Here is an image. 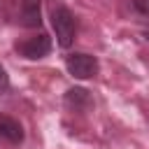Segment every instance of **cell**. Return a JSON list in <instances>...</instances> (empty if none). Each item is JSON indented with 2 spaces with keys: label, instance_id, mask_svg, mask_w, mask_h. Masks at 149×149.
Listing matches in <instances>:
<instances>
[{
  "label": "cell",
  "instance_id": "obj_2",
  "mask_svg": "<svg viewBox=\"0 0 149 149\" xmlns=\"http://www.w3.org/2000/svg\"><path fill=\"white\" fill-rule=\"evenodd\" d=\"M65 70L74 79H91L98 72V58L91 54H70L65 58Z\"/></svg>",
  "mask_w": 149,
  "mask_h": 149
},
{
  "label": "cell",
  "instance_id": "obj_6",
  "mask_svg": "<svg viewBox=\"0 0 149 149\" xmlns=\"http://www.w3.org/2000/svg\"><path fill=\"white\" fill-rule=\"evenodd\" d=\"M0 135H2L5 140H9L12 144L23 142V128H21V123H19L16 119H12V116H0Z\"/></svg>",
  "mask_w": 149,
  "mask_h": 149
},
{
  "label": "cell",
  "instance_id": "obj_9",
  "mask_svg": "<svg viewBox=\"0 0 149 149\" xmlns=\"http://www.w3.org/2000/svg\"><path fill=\"white\" fill-rule=\"evenodd\" d=\"M142 37H144V40L149 42V30H144V33H142Z\"/></svg>",
  "mask_w": 149,
  "mask_h": 149
},
{
  "label": "cell",
  "instance_id": "obj_4",
  "mask_svg": "<svg viewBox=\"0 0 149 149\" xmlns=\"http://www.w3.org/2000/svg\"><path fill=\"white\" fill-rule=\"evenodd\" d=\"M16 21L23 28H40L42 26V0H21Z\"/></svg>",
  "mask_w": 149,
  "mask_h": 149
},
{
  "label": "cell",
  "instance_id": "obj_7",
  "mask_svg": "<svg viewBox=\"0 0 149 149\" xmlns=\"http://www.w3.org/2000/svg\"><path fill=\"white\" fill-rule=\"evenodd\" d=\"M133 9H135L140 16L149 19V0H133Z\"/></svg>",
  "mask_w": 149,
  "mask_h": 149
},
{
  "label": "cell",
  "instance_id": "obj_1",
  "mask_svg": "<svg viewBox=\"0 0 149 149\" xmlns=\"http://www.w3.org/2000/svg\"><path fill=\"white\" fill-rule=\"evenodd\" d=\"M51 26H54V33H56V42L63 49H68L74 42V33H77L74 14L65 5H54V9H51Z\"/></svg>",
  "mask_w": 149,
  "mask_h": 149
},
{
  "label": "cell",
  "instance_id": "obj_3",
  "mask_svg": "<svg viewBox=\"0 0 149 149\" xmlns=\"http://www.w3.org/2000/svg\"><path fill=\"white\" fill-rule=\"evenodd\" d=\"M14 49H16L19 56H23L28 61H37V58H44L51 51V37L47 33H40L35 37H28L23 42H16Z\"/></svg>",
  "mask_w": 149,
  "mask_h": 149
},
{
  "label": "cell",
  "instance_id": "obj_8",
  "mask_svg": "<svg viewBox=\"0 0 149 149\" xmlns=\"http://www.w3.org/2000/svg\"><path fill=\"white\" fill-rule=\"evenodd\" d=\"M9 91V77L5 72V68L0 65V93H7Z\"/></svg>",
  "mask_w": 149,
  "mask_h": 149
},
{
  "label": "cell",
  "instance_id": "obj_5",
  "mask_svg": "<svg viewBox=\"0 0 149 149\" xmlns=\"http://www.w3.org/2000/svg\"><path fill=\"white\" fill-rule=\"evenodd\" d=\"M63 102H65L68 109H72V112H81V114L88 112V109L93 107V98H91V93H88L86 88H81V86H72V88H68Z\"/></svg>",
  "mask_w": 149,
  "mask_h": 149
}]
</instances>
